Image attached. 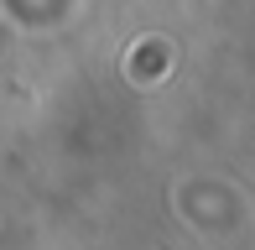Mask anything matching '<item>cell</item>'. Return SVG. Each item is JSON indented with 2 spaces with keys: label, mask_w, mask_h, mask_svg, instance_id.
Wrapping results in <instances>:
<instances>
[]
</instances>
